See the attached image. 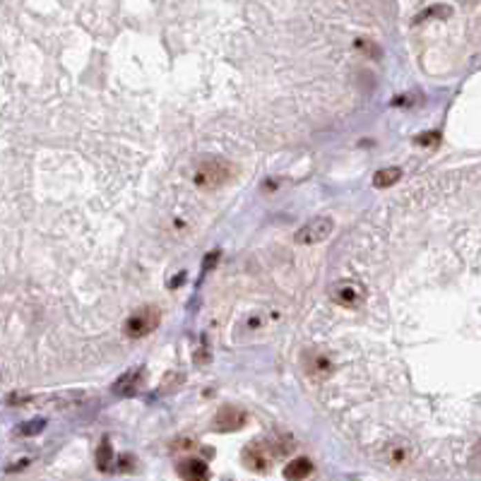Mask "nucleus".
Instances as JSON below:
<instances>
[{"instance_id": "nucleus-8", "label": "nucleus", "mask_w": 481, "mask_h": 481, "mask_svg": "<svg viewBox=\"0 0 481 481\" xmlns=\"http://www.w3.org/2000/svg\"><path fill=\"white\" fill-rule=\"evenodd\" d=\"M176 472L181 479H190V481H200V479H207L210 477V469L202 460H195V458H186L176 464Z\"/></svg>"}, {"instance_id": "nucleus-4", "label": "nucleus", "mask_w": 481, "mask_h": 481, "mask_svg": "<svg viewBox=\"0 0 481 481\" xmlns=\"http://www.w3.org/2000/svg\"><path fill=\"white\" fill-rule=\"evenodd\" d=\"M330 299L335 301L337 306L342 308H359L361 304L366 301V291L359 282L354 279H340L330 286Z\"/></svg>"}, {"instance_id": "nucleus-3", "label": "nucleus", "mask_w": 481, "mask_h": 481, "mask_svg": "<svg viewBox=\"0 0 481 481\" xmlns=\"http://www.w3.org/2000/svg\"><path fill=\"white\" fill-rule=\"evenodd\" d=\"M332 231H335V219L332 217H313L294 234V243H299V246H315V243L330 239Z\"/></svg>"}, {"instance_id": "nucleus-11", "label": "nucleus", "mask_w": 481, "mask_h": 481, "mask_svg": "<svg viewBox=\"0 0 481 481\" xmlns=\"http://www.w3.org/2000/svg\"><path fill=\"white\" fill-rule=\"evenodd\" d=\"M402 178V168L400 166H388V168H380L378 173L373 176V186L375 188H390V186H395Z\"/></svg>"}, {"instance_id": "nucleus-12", "label": "nucleus", "mask_w": 481, "mask_h": 481, "mask_svg": "<svg viewBox=\"0 0 481 481\" xmlns=\"http://www.w3.org/2000/svg\"><path fill=\"white\" fill-rule=\"evenodd\" d=\"M450 14H453V8H450V5L435 3V5H431V8H426L424 12L416 14L414 22L419 24V22H424V19H433V17H438V19H448Z\"/></svg>"}, {"instance_id": "nucleus-10", "label": "nucleus", "mask_w": 481, "mask_h": 481, "mask_svg": "<svg viewBox=\"0 0 481 481\" xmlns=\"http://www.w3.org/2000/svg\"><path fill=\"white\" fill-rule=\"evenodd\" d=\"M313 472V462L308 458H296L284 467V479H306Z\"/></svg>"}, {"instance_id": "nucleus-9", "label": "nucleus", "mask_w": 481, "mask_h": 481, "mask_svg": "<svg viewBox=\"0 0 481 481\" xmlns=\"http://www.w3.org/2000/svg\"><path fill=\"white\" fill-rule=\"evenodd\" d=\"M306 361V371L311 375H330L332 373V361L327 359L322 351H311V354L304 356Z\"/></svg>"}, {"instance_id": "nucleus-14", "label": "nucleus", "mask_w": 481, "mask_h": 481, "mask_svg": "<svg viewBox=\"0 0 481 481\" xmlns=\"http://www.w3.org/2000/svg\"><path fill=\"white\" fill-rule=\"evenodd\" d=\"M356 48H359L361 53H366L369 58H373V61H380V58H383V48H380L373 39H366V37L356 39Z\"/></svg>"}, {"instance_id": "nucleus-15", "label": "nucleus", "mask_w": 481, "mask_h": 481, "mask_svg": "<svg viewBox=\"0 0 481 481\" xmlns=\"http://www.w3.org/2000/svg\"><path fill=\"white\" fill-rule=\"evenodd\" d=\"M111 458H113V450H111V445H108V438H104L101 445H99V450H97V467L108 469Z\"/></svg>"}, {"instance_id": "nucleus-7", "label": "nucleus", "mask_w": 481, "mask_h": 481, "mask_svg": "<svg viewBox=\"0 0 481 481\" xmlns=\"http://www.w3.org/2000/svg\"><path fill=\"white\" fill-rule=\"evenodd\" d=\"M145 369H130L113 383V395L118 397H135L142 388H145Z\"/></svg>"}, {"instance_id": "nucleus-16", "label": "nucleus", "mask_w": 481, "mask_h": 481, "mask_svg": "<svg viewBox=\"0 0 481 481\" xmlns=\"http://www.w3.org/2000/svg\"><path fill=\"white\" fill-rule=\"evenodd\" d=\"M183 380H186V375H183V373H168L166 378H164V383H161V393H171V390H176Z\"/></svg>"}, {"instance_id": "nucleus-17", "label": "nucleus", "mask_w": 481, "mask_h": 481, "mask_svg": "<svg viewBox=\"0 0 481 481\" xmlns=\"http://www.w3.org/2000/svg\"><path fill=\"white\" fill-rule=\"evenodd\" d=\"M440 135L438 132H424V135L416 137V145H438Z\"/></svg>"}, {"instance_id": "nucleus-2", "label": "nucleus", "mask_w": 481, "mask_h": 481, "mask_svg": "<svg viewBox=\"0 0 481 481\" xmlns=\"http://www.w3.org/2000/svg\"><path fill=\"white\" fill-rule=\"evenodd\" d=\"M159 320H161L159 306H142V308H137L135 313L126 320L123 330H126V335L130 337V340H140V337L152 335V332L157 330V325H159Z\"/></svg>"}, {"instance_id": "nucleus-5", "label": "nucleus", "mask_w": 481, "mask_h": 481, "mask_svg": "<svg viewBox=\"0 0 481 481\" xmlns=\"http://www.w3.org/2000/svg\"><path fill=\"white\" fill-rule=\"evenodd\" d=\"M243 464L248 469H255V472H265L267 467L275 460V450H272V443H265V440H255V443H248L243 448Z\"/></svg>"}, {"instance_id": "nucleus-13", "label": "nucleus", "mask_w": 481, "mask_h": 481, "mask_svg": "<svg viewBox=\"0 0 481 481\" xmlns=\"http://www.w3.org/2000/svg\"><path fill=\"white\" fill-rule=\"evenodd\" d=\"M43 429H46V419H32V421H27V424H19L17 429H14V435H17V438H29V435H39Z\"/></svg>"}, {"instance_id": "nucleus-1", "label": "nucleus", "mask_w": 481, "mask_h": 481, "mask_svg": "<svg viewBox=\"0 0 481 481\" xmlns=\"http://www.w3.org/2000/svg\"><path fill=\"white\" fill-rule=\"evenodd\" d=\"M234 173L236 168L231 161L222 159V157H202L193 168V183L200 190H217V188L226 186L234 178Z\"/></svg>"}, {"instance_id": "nucleus-6", "label": "nucleus", "mask_w": 481, "mask_h": 481, "mask_svg": "<svg viewBox=\"0 0 481 481\" xmlns=\"http://www.w3.org/2000/svg\"><path fill=\"white\" fill-rule=\"evenodd\" d=\"M246 411L239 409V406H231V404H224L219 406V411L215 414V419H212V426H215L217 431H222V433H229V431H239L246 426Z\"/></svg>"}, {"instance_id": "nucleus-18", "label": "nucleus", "mask_w": 481, "mask_h": 481, "mask_svg": "<svg viewBox=\"0 0 481 481\" xmlns=\"http://www.w3.org/2000/svg\"><path fill=\"white\" fill-rule=\"evenodd\" d=\"M217 260H219V251H212L210 255L205 257V265H202V270L207 272V270H210L212 265H217Z\"/></svg>"}]
</instances>
